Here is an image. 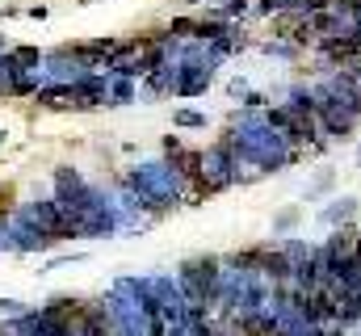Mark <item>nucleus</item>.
<instances>
[{"instance_id": "obj_1", "label": "nucleus", "mask_w": 361, "mask_h": 336, "mask_svg": "<svg viewBox=\"0 0 361 336\" xmlns=\"http://www.w3.org/2000/svg\"><path fill=\"white\" fill-rule=\"evenodd\" d=\"M21 215H25L42 236H51L55 244H59V240H72V227H68V219H63V210H59L55 198H34V202L21 206Z\"/></svg>"}, {"instance_id": "obj_2", "label": "nucleus", "mask_w": 361, "mask_h": 336, "mask_svg": "<svg viewBox=\"0 0 361 336\" xmlns=\"http://www.w3.org/2000/svg\"><path fill=\"white\" fill-rule=\"evenodd\" d=\"M357 215H361V198H357V193H341V198H332V202L319 210V227L336 232V227L357 223Z\"/></svg>"}, {"instance_id": "obj_3", "label": "nucleus", "mask_w": 361, "mask_h": 336, "mask_svg": "<svg viewBox=\"0 0 361 336\" xmlns=\"http://www.w3.org/2000/svg\"><path fill=\"white\" fill-rule=\"evenodd\" d=\"M72 88H76V109L109 105V72H89V76H80Z\"/></svg>"}, {"instance_id": "obj_4", "label": "nucleus", "mask_w": 361, "mask_h": 336, "mask_svg": "<svg viewBox=\"0 0 361 336\" xmlns=\"http://www.w3.org/2000/svg\"><path fill=\"white\" fill-rule=\"evenodd\" d=\"M34 101L42 109H76V88L72 84H42L34 92Z\"/></svg>"}, {"instance_id": "obj_5", "label": "nucleus", "mask_w": 361, "mask_h": 336, "mask_svg": "<svg viewBox=\"0 0 361 336\" xmlns=\"http://www.w3.org/2000/svg\"><path fill=\"white\" fill-rule=\"evenodd\" d=\"M332 189H336V168H319V172H315V176L307 181L302 198H307V202H324V198H328Z\"/></svg>"}, {"instance_id": "obj_6", "label": "nucleus", "mask_w": 361, "mask_h": 336, "mask_svg": "<svg viewBox=\"0 0 361 336\" xmlns=\"http://www.w3.org/2000/svg\"><path fill=\"white\" fill-rule=\"evenodd\" d=\"M298 223H302V206H281V210L273 215V240L294 236V232H298Z\"/></svg>"}, {"instance_id": "obj_7", "label": "nucleus", "mask_w": 361, "mask_h": 336, "mask_svg": "<svg viewBox=\"0 0 361 336\" xmlns=\"http://www.w3.org/2000/svg\"><path fill=\"white\" fill-rule=\"evenodd\" d=\"M130 101H139V80L109 76V105H130Z\"/></svg>"}, {"instance_id": "obj_8", "label": "nucleus", "mask_w": 361, "mask_h": 336, "mask_svg": "<svg viewBox=\"0 0 361 336\" xmlns=\"http://www.w3.org/2000/svg\"><path fill=\"white\" fill-rule=\"evenodd\" d=\"M173 126L177 131H206V114L202 109H173Z\"/></svg>"}, {"instance_id": "obj_9", "label": "nucleus", "mask_w": 361, "mask_h": 336, "mask_svg": "<svg viewBox=\"0 0 361 336\" xmlns=\"http://www.w3.org/2000/svg\"><path fill=\"white\" fill-rule=\"evenodd\" d=\"M25 311H30V307H21L17 299H0V316H13V320H21Z\"/></svg>"}, {"instance_id": "obj_10", "label": "nucleus", "mask_w": 361, "mask_h": 336, "mask_svg": "<svg viewBox=\"0 0 361 336\" xmlns=\"http://www.w3.org/2000/svg\"><path fill=\"white\" fill-rule=\"evenodd\" d=\"M25 13H30L34 21H47V13H51V8H47V4H34V8H25Z\"/></svg>"}, {"instance_id": "obj_11", "label": "nucleus", "mask_w": 361, "mask_h": 336, "mask_svg": "<svg viewBox=\"0 0 361 336\" xmlns=\"http://www.w3.org/2000/svg\"><path fill=\"white\" fill-rule=\"evenodd\" d=\"M357 168H361V148H357Z\"/></svg>"}, {"instance_id": "obj_12", "label": "nucleus", "mask_w": 361, "mask_h": 336, "mask_svg": "<svg viewBox=\"0 0 361 336\" xmlns=\"http://www.w3.org/2000/svg\"><path fill=\"white\" fill-rule=\"evenodd\" d=\"M0 143H4V131H0Z\"/></svg>"}]
</instances>
